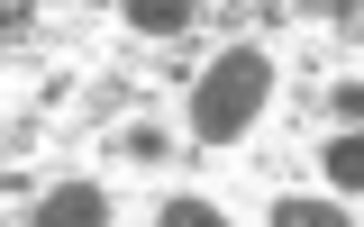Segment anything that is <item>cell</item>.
<instances>
[{
    "label": "cell",
    "instance_id": "obj_1",
    "mask_svg": "<svg viewBox=\"0 0 364 227\" xmlns=\"http://www.w3.org/2000/svg\"><path fill=\"white\" fill-rule=\"evenodd\" d=\"M264 91H273L264 45H228L219 64L191 82V136H200V145H228V136H246V128H255V109H264Z\"/></svg>",
    "mask_w": 364,
    "mask_h": 227
},
{
    "label": "cell",
    "instance_id": "obj_2",
    "mask_svg": "<svg viewBox=\"0 0 364 227\" xmlns=\"http://www.w3.org/2000/svg\"><path fill=\"white\" fill-rule=\"evenodd\" d=\"M37 227H109L100 182H64V191H46V200H37Z\"/></svg>",
    "mask_w": 364,
    "mask_h": 227
},
{
    "label": "cell",
    "instance_id": "obj_3",
    "mask_svg": "<svg viewBox=\"0 0 364 227\" xmlns=\"http://www.w3.org/2000/svg\"><path fill=\"white\" fill-rule=\"evenodd\" d=\"M128 28L136 37H182L191 28V0H128Z\"/></svg>",
    "mask_w": 364,
    "mask_h": 227
},
{
    "label": "cell",
    "instance_id": "obj_4",
    "mask_svg": "<svg viewBox=\"0 0 364 227\" xmlns=\"http://www.w3.org/2000/svg\"><path fill=\"white\" fill-rule=\"evenodd\" d=\"M328 182H337V191H364V128H346L328 145Z\"/></svg>",
    "mask_w": 364,
    "mask_h": 227
},
{
    "label": "cell",
    "instance_id": "obj_5",
    "mask_svg": "<svg viewBox=\"0 0 364 227\" xmlns=\"http://www.w3.org/2000/svg\"><path fill=\"white\" fill-rule=\"evenodd\" d=\"M273 227H355V218H346L337 200H282V209H273Z\"/></svg>",
    "mask_w": 364,
    "mask_h": 227
},
{
    "label": "cell",
    "instance_id": "obj_6",
    "mask_svg": "<svg viewBox=\"0 0 364 227\" xmlns=\"http://www.w3.org/2000/svg\"><path fill=\"white\" fill-rule=\"evenodd\" d=\"M155 227H228V218L210 209V200H164V218H155Z\"/></svg>",
    "mask_w": 364,
    "mask_h": 227
},
{
    "label": "cell",
    "instance_id": "obj_7",
    "mask_svg": "<svg viewBox=\"0 0 364 227\" xmlns=\"http://www.w3.org/2000/svg\"><path fill=\"white\" fill-rule=\"evenodd\" d=\"M119 145H128L136 164H164V128H128V136H119Z\"/></svg>",
    "mask_w": 364,
    "mask_h": 227
},
{
    "label": "cell",
    "instance_id": "obj_8",
    "mask_svg": "<svg viewBox=\"0 0 364 227\" xmlns=\"http://www.w3.org/2000/svg\"><path fill=\"white\" fill-rule=\"evenodd\" d=\"M328 109H337L346 128H364V82H337V91H328Z\"/></svg>",
    "mask_w": 364,
    "mask_h": 227
}]
</instances>
